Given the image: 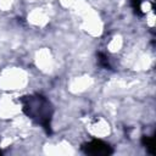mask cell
<instances>
[{"label": "cell", "instance_id": "obj_4", "mask_svg": "<svg viewBox=\"0 0 156 156\" xmlns=\"http://www.w3.org/2000/svg\"><path fill=\"white\" fill-rule=\"evenodd\" d=\"M99 61H100V65H102L104 67H110L108 66V60H107V57L105 56V55H102V54H99Z\"/></svg>", "mask_w": 156, "mask_h": 156}, {"label": "cell", "instance_id": "obj_2", "mask_svg": "<svg viewBox=\"0 0 156 156\" xmlns=\"http://www.w3.org/2000/svg\"><path fill=\"white\" fill-rule=\"evenodd\" d=\"M83 150H84L85 154H88V155H95V156L112 154L111 146L108 144L101 141V140H98V139H94V140L84 144L83 145Z\"/></svg>", "mask_w": 156, "mask_h": 156}, {"label": "cell", "instance_id": "obj_1", "mask_svg": "<svg viewBox=\"0 0 156 156\" xmlns=\"http://www.w3.org/2000/svg\"><path fill=\"white\" fill-rule=\"evenodd\" d=\"M23 112L34 119L38 124L43 126L48 132L50 130V121L52 108L49 100L41 95H29L22 99Z\"/></svg>", "mask_w": 156, "mask_h": 156}, {"label": "cell", "instance_id": "obj_3", "mask_svg": "<svg viewBox=\"0 0 156 156\" xmlns=\"http://www.w3.org/2000/svg\"><path fill=\"white\" fill-rule=\"evenodd\" d=\"M143 144L150 150V152L152 154L154 151H152V147H154V139L152 138H149V136H144L143 138Z\"/></svg>", "mask_w": 156, "mask_h": 156}]
</instances>
